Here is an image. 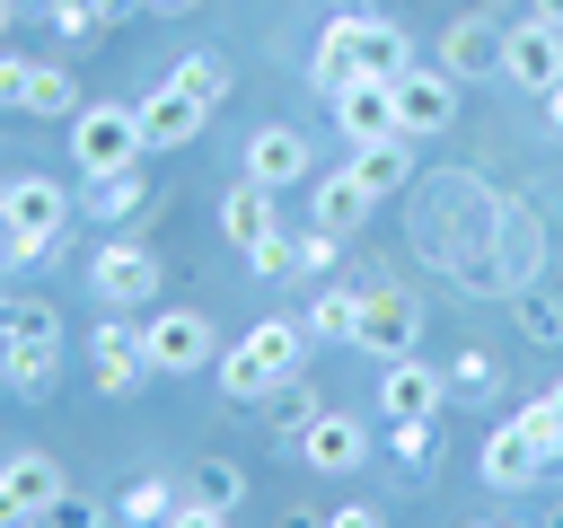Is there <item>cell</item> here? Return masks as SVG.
Masks as SVG:
<instances>
[{
	"label": "cell",
	"instance_id": "obj_1",
	"mask_svg": "<svg viewBox=\"0 0 563 528\" xmlns=\"http://www.w3.org/2000/svg\"><path fill=\"white\" fill-rule=\"evenodd\" d=\"M0 220H9V273H35L62 255V229H70V194L53 176H9L0 185Z\"/></svg>",
	"mask_w": 563,
	"mask_h": 528
},
{
	"label": "cell",
	"instance_id": "obj_2",
	"mask_svg": "<svg viewBox=\"0 0 563 528\" xmlns=\"http://www.w3.org/2000/svg\"><path fill=\"white\" fill-rule=\"evenodd\" d=\"M70 158H79V176L141 167V158H150V141H141V106H79V114H70Z\"/></svg>",
	"mask_w": 563,
	"mask_h": 528
},
{
	"label": "cell",
	"instance_id": "obj_3",
	"mask_svg": "<svg viewBox=\"0 0 563 528\" xmlns=\"http://www.w3.org/2000/svg\"><path fill=\"white\" fill-rule=\"evenodd\" d=\"M141 352H150V378H185V370L220 361V334L202 308H158V317H141Z\"/></svg>",
	"mask_w": 563,
	"mask_h": 528
},
{
	"label": "cell",
	"instance_id": "obj_4",
	"mask_svg": "<svg viewBox=\"0 0 563 528\" xmlns=\"http://www.w3.org/2000/svg\"><path fill=\"white\" fill-rule=\"evenodd\" d=\"M457 88H466V79H449L440 62H413V70H396V79H387V97H396V132H405V141H431V132H449V123H457Z\"/></svg>",
	"mask_w": 563,
	"mask_h": 528
},
{
	"label": "cell",
	"instance_id": "obj_5",
	"mask_svg": "<svg viewBox=\"0 0 563 528\" xmlns=\"http://www.w3.org/2000/svg\"><path fill=\"white\" fill-rule=\"evenodd\" d=\"M88 290H97L106 308H141V299H158V255H150L141 238H106V246L88 255Z\"/></svg>",
	"mask_w": 563,
	"mask_h": 528
},
{
	"label": "cell",
	"instance_id": "obj_6",
	"mask_svg": "<svg viewBox=\"0 0 563 528\" xmlns=\"http://www.w3.org/2000/svg\"><path fill=\"white\" fill-rule=\"evenodd\" d=\"M440 405H449V370H431L422 352H396L378 370V414L387 422H440Z\"/></svg>",
	"mask_w": 563,
	"mask_h": 528
},
{
	"label": "cell",
	"instance_id": "obj_7",
	"mask_svg": "<svg viewBox=\"0 0 563 528\" xmlns=\"http://www.w3.org/2000/svg\"><path fill=\"white\" fill-rule=\"evenodd\" d=\"M88 378H97L106 396H132V387L150 378V352H141V326H132L123 308H106V317H97V334H88Z\"/></svg>",
	"mask_w": 563,
	"mask_h": 528
},
{
	"label": "cell",
	"instance_id": "obj_8",
	"mask_svg": "<svg viewBox=\"0 0 563 528\" xmlns=\"http://www.w3.org/2000/svg\"><path fill=\"white\" fill-rule=\"evenodd\" d=\"M62 502V466L44 449H18L0 466V528H44V510Z\"/></svg>",
	"mask_w": 563,
	"mask_h": 528
},
{
	"label": "cell",
	"instance_id": "obj_9",
	"mask_svg": "<svg viewBox=\"0 0 563 528\" xmlns=\"http://www.w3.org/2000/svg\"><path fill=\"white\" fill-rule=\"evenodd\" d=\"M501 79L545 97V88L563 79V26H545V18H519V26H501Z\"/></svg>",
	"mask_w": 563,
	"mask_h": 528
},
{
	"label": "cell",
	"instance_id": "obj_10",
	"mask_svg": "<svg viewBox=\"0 0 563 528\" xmlns=\"http://www.w3.org/2000/svg\"><path fill=\"white\" fill-rule=\"evenodd\" d=\"M361 352H378V361H396V352H413L422 343V299H405V290H361V334H352Z\"/></svg>",
	"mask_w": 563,
	"mask_h": 528
},
{
	"label": "cell",
	"instance_id": "obj_11",
	"mask_svg": "<svg viewBox=\"0 0 563 528\" xmlns=\"http://www.w3.org/2000/svg\"><path fill=\"white\" fill-rule=\"evenodd\" d=\"M290 449H299V466H317V475H352L361 458H369V431L352 422V414H308V431H290Z\"/></svg>",
	"mask_w": 563,
	"mask_h": 528
},
{
	"label": "cell",
	"instance_id": "obj_12",
	"mask_svg": "<svg viewBox=\"0 0 563 528\" xmlns=\"http://www.w3.org/2000/svg\"><path fill=\"white\" fill-rule=\"evenodd\" d=\"M53 370H62V326L0 334V387L9 396H53Z\"/></svg>",
	"mask_w": 563,
	"mask_h": 528
},
{
	"label": "cell",
	"instance_id": "obj_13",
	"mask_svg": "<svg viewBox=\"0 0 563 528\" xmlns=\"http://www.w3.org/2000/svg\"><path fill=\"white\" fill-rule=\"evenodd\" d=\"M202 114H211V106H202V97H185L176 79L141 88V141H150V150H185V141L202 132Z\"/></svg>",
	"mask_w": 563,
	"mask_h": 528
},
{
	"label": "cell",
	"instance_id": "obj_14",
	"mask_svg": "<svg viewBox=\"0 0 563 528\" xmlns=\"http://www.w3.org/2000/svg\"><path fill=\"white\" fill-rule=\"evenodd\" d=\"M440 70H449V79H493V70H501V26H493V18H449Z\"/></svg>",
	"mask_w": 563,
	"mask_h": 528
},
{
	"label": "cell",
	"instance_id": "obj_15",
	"mask_svg": "<svg viewBox=\"0 0 563 528\" xmlns=\"http://www.w3.org/2000/svg\"><path fill=\"white\" fill-rule=\"evenodd\" d=\"M325 106H334V132H343V141H378V132H396V97H387V79H343Z\"/></svg>",
	"mask_w": 563,
	"mask_h": 528
},
{
	"label": "cell",
	"instance_id": "obj_16",
	"mask_svg": "<svg viewBox=\"0 0 563 528\" xmlns=\"http://www.w3.org/2000/svg\"><path fill=\"white\" fill-rule=\"evenodd\" d=\"M246 176H255V185H273V194H282V185H299V176H308V132L264 123V132L246 141Z\"/></svg>",
	"mask_w": 563,
	"mask_h": 528
},
{
	"label": "cell",
	"instance_id": "obj_17",
	"mask_svg": "<svg viewBox=\"0 0 563 528\" xmlns=\"http://www.w3.org/2000/svg\"><path fill=\"white\" fill-rule=\"evenodd\" d=\"M475 475H484L493 493H528V484L545 475V458H537V449L519 440V422H501V431H493V440L475 449Z\"/></svg>",
	"mask_w": 563,
	"mask_h": 528
},
{
	"label": "cell",
	"instance_id": "obj_18",
	"mask_svg": "<svg viewBox=\"0 0 563 528\" xmlns=\"http://www.w3.org/2000/svg\"><path fill=\"white\" fill-rule=\"evenodd\" d=\"M396 70H413V44L387 18H352V79H396Z\"/></svg>",
	"mask_w": 563,
	"mask_h": 528
},
{
	"label": "cell",
	"instance_id": "obj_19",
	"mask_svg": "<svg viewBox=\"0 0 563 528\" xmlns=\"http://www.w3.org/2000/svg\"><path fill=\"white\" fill-rule=\"evenodd\" d=\"M264 229H282V220H273V185H255V176H238V185L220 194V238H229V246L246 255V246H255Z\"/></svg>",
	"mask_w": 563,
	"mask_h": 528
},
{
	"label": "cell",
	"instance_id": "obj_20",
	"mask_svg": "<svg viewBox=\"0 0 563 528\" xmlns=\"http://www.w3.org/2000/svg\"><path fill=\"white\" fill-rule=\"evenodd\" d=\"M343 167H352V176H361L369 194H396V185L413 176V141H405V132H378V141H352V158H343Z\"/></svg>",
	"mask_w": 563,
	"mask_h": 528
},
{
	"label": "cell",
	"instance_id": "obj_21",
	"mask_svg": "<svg viewBox=\"0 0 563 528\" xmlns=\"http://www.w3.org/2000/svg\"><path fill=\"white\" fill-rule=\"evenodd\" d=\"M79 211H88V220H141V211H150V176H141V167L88 176V185H79Z\"/></svg>",
	"mask_w": 563,
	"mask_h": 528
},
{
	"label": "cell",
	"instance_id": "obj_22",
	"mask_svg": "<svg viewBox=\"0 0 563 528\" xmlns=\"http://www.w3.org/2000/svg\"><path fill=\"white\" fill-rule=\"evenodd\" d=\"M369 202H378V194H369V185H361L352 167H334V176H317V229H334V238H352V229L369 220Z\"/></svg>",
	"mask_w": 563,
	"mask_h": 528
},
{
	"label": "cell",
	"instance_id": "obj_23",
	"mask_svg": "<svg viewBox=\"0 0 563 528\" xmlns=\"http://www.w3.org/2000/svg\"><path fill=\"white\" fill-rule=\"evenodd\" d=\"M211 378H220V396H238V405H264V396L282 387V370H264L246 334H238V343H220V361H211Z\"/></svg>",
	"mask_w": 563,
	"mask_h": 528
},
{
	"label": "cell",
	"instance_id": "obj_24",
	"mask_svg": "<svg viewBox=\"0 0 563 528\" xmlns=\"http://www.w3.org/2000/svg\"><path fill=\"white\" fill-rule=\"evenodd\" d=\"M299 326H308V343H352V334H361V290H352V282H325Z\"/></svg>",
	"mask_w": 563,
	"mask_h": 528
},
{
	"label": "cell",
	"instance_id": "obj_25",
	"mask_svg": "<svg viewBox=\"0 0 563 528\" xmlns=\"http://www.w3.org/2000/svg\"><path fill=\"white\" fill-rule=\"evenodd\" d=\"M246 343H255V361H264V370H282V378L308 361V326H299V317H255V326H246Z\"/></svg>",
	"mask_w": 563,
	"mask_h": 528
},
{
	"label": "cell",
	"instance_id": "obj_26",
	"mask_svg": "<svg viewBox=\"0 0 563 528\" xmlns=\"http://www.w3.org/2000/svg\"><path fill=\"white\" fill-rule=\"evenodd\" d=\"M185 493L167 484V475H132L123 493H114V519H132V528H167V510H176Z\"/></svg>",
	"mask_w": 563,
	"mask_h": 528
},
{
	"label": "cell",
	"instance_id": "obj_27",
	"mask_svg": "<svg viewBox=\"0 0 563 528\" xmlns=\"http://www.w3.org/2000/svg\"><path fill=\"white\" fill-rule=\"evenodd\" d=\"M26 114H53V123H70V114H79L70 62H35V70H26Z\"/></svg>",
	"mask_w": 563,
	"mask_h": 528
},
{
	"label": "cell",
	"instance_id": "obj_28",
	"mask_svg": "<svg viewBox=\"0 0 563 528\" xmlns=\"http://www.w3.org/2000/svg\"><path fill=\"white\" fill-rule=\"evenodd\" d=\"M114 9H123V0H62V9H44V26L79 53V44H97V35L114 26Z\"/></svg>",
	"mask_w": 563,
	"mask_h": 528
},
{
	"label": "cell",
	"instance_id": "obj_29",
	"mask_svg": "<svg viewBox=\"0 0 563 528\" xmlns=\"http://www.w3.org/2000/svg\"><path fill=\"white\" fill-rule=\"evenodd\" d=\"M308 414H317V387H308V370H290L264 396V422H273V440H290V431H308Z\"/></svg>",
	"mask_w": 563,
	"mask_h": 528
},
{
	"label": "cell",
	"instance_id": "obj_30",
	"mask_svg": "<svg viewBox=\"0 0 563 528\" xmlns=\"http://www.w3.org/2000/svg\"><path fill=\"white\" fill-rule=\"evenodd\" d=\"M449 396L493 405V396H501V361H493V352H457V361H449Z\"/></svg>",
	"mask_w": 563,
	"mask_h": 528
},
{
	"label": "cell",
	"instance_id": "obj_31",
	"mask_svg": "<svg viewBox=\"0 0 563 528\" xmlns=\"http://www.w3.org/2000/svg\"><path fill=\"white\" fill-rule=\"evenodd\" d=\"M510 422H519V440H528V449H537L545 466H563V414H554L545 396H528V405H519Z\"/></svg>",
	"mask_w": 563,
	"mask_h": 528
},
{
	"label": "cell",
	"instance_id": "obj_32",
	"mask_svg": "<svg viewBox=\"0 0 563 528\" xmlns=\"http://www.w3.org/2000/svg\"><path fill=\"white\" fill-rule=\"evenodd\" d=\"M167 79H176L185 97H202V106H220V97H229V62H220V53H185Z\"/></svg>",
	"mask_w": 563,
	"mask_h": 528
},
{
	"label": "cell",
	"instance_id": "obj_33",
	"mask_svg": "<svg viewBox=\"0 0 563 528\" xmlns=\"http://www.w3.org/2000/svg\"><path fill=\"white\" fill-rule=\"evenodd\" d=\"M387 449H396V466L431 475V458H440V431H431V422H396V431H387Z\"/></svg>",
	"mask_w": 563,
	"mask_h": 528
},
{
	"label": "cell",
	"instance_id": "obj_34",
	"mask_svg": "<svg viewBox=\"0 0 563 528\" xmlns=\"http://www.w3.org/2000/svg\"><path fill=\"white\" fill-rule=\"evenodd\" d=\"M246 264H255L264 282H282V273H299V238H282V229H264V238L246 246Z\"/></svg>",
	"mask_w": 563,
	"mask_h": 528
},
{
	"label": "cell",
	"instance_id": "obj_35",
	"mask_svg": "<svg viewBox=\"0 0 563 528\" xmlns=\"http://www.w3.org/2000/svg\"><path fill=\"white\" fill-rule=\"evenodd\" d=\"M194 493H202V502H220V510H229V502H238V493H246V466H229V458H202V475H194Z\"/></svg>",
	"mask_w": 563,
	"mask_h": 528
},
{
	"label": "cell",
	"instance_id": "obj_36",
	"mask_svg": "<svg viewBox=\"0 0 563 528\" xmlns=\"http://www.w3.org/2000/svg\"><path fill=\"white\" fill-rule=\"evenodd\" d=\"M519 326H528L537 343H563V308H554V290H528V299H519Z\"/></svg>",
	"mask_w": 563,
	"mask_h": 528
},
{
	"label": "cell",
	"instance_id": "obj_37",
	"mask_svg": "<svg viewBox=\"0 0 563 528\" xmlns=\"http://www.w3.org/2000/svg\"><path fill=\"white\" fill-rule=\"evenodd\" d=\"M167 528H229V510H220V502H202V493H185V502L167 510Z\"/></svg>",
	"mask_w": 563,
	"mask_h": 528
},
{
	"label": "cell",
	"instance_id": "obj_38",
	"mask_svg": "<svg viewBox=\"0 0 563 528\" xmlns=\"http://www.w3.org/2000/svg\"><path fill=\"white\" fill-rule=\"evenodd\" d=\"M26 70H35V62L0 44V106H26Z\"/></svg>",
	"mask_w": 563,
	"mask_h": 528
},
{
	"label": "cell",
	"instance_id": "obj_39",
	"mask_svg": "<svg viewBox=\"0 0 563 528\" xmlns=\"http://www.w3.org/2000/svg\"><path fill=\"white\" fill-rule=\"evenodd\" d=\"M334 246H343L334 229H308V238H299V273H325V264H334Z\"/></svg>",
	"mask_w": 563,
	"mask_h": 528
},
{
	"label": "cell",
	"instance_id": "obj_40",
	"mask_svg": "<svg viewBox=\"0 0 563 528\" xmlns=\"http://www.w3.org/2000/svg\"><path fill=\"white\" fill-rule=\"evenodd\" d=\"M44 528H97V502H79V493H62V502L44 510Z\"/></svg>",
	"mask_w": 563,
	"mask_h": 528
},
{
	"label": "cell",
	"instance_id": "obj_41",
	"mask_svg": "<svg viewBox=\"0 0 563 528\" xmlns=\"http://www.w3.org/2000/svg\"><path fill=\"white\" fill-rule=\"evenodd\" d=\"M325 528H387V510H369V502H343V510H325Z\"/></svg>",
	"mask_w": 563,
	"mask_h": 528
},
{
	"label": "cell",
	"instance_id": "obj_42",
	"mask_svg": "<svg viewBox=\"0 0 563 528\" xmlns=\"http://www.w3.org/2000/svg\"><path fill=\"white\" fill-rule=\"evenodd\" d=\"M537 106H545V123H554V132H563V79H554V88H545V97H537Z\"/></svg>",
	"mask_w": 563,
	"mask_h": 528
},
{
	"label": "cell",
	"instance_id": "obj_43",
	"mask_svg": "<svg viewBox=\"0 0 563 528\" xmlns=\"http://www.w3.org/2000/svg\"><path fill=\"white\" fill-rule=\"evenodd\" d=\"M282 528H325V510H282Z\"/></svg>",
	"mask_w": 563,
	"mask_h": 528
},
{
	"label": "cell",
	"instance_id": "obj_44",
	"mask_svg": "<svg viewBox=\"0 0 563 528\" xmlns=\"http://www.w3.org/2000/svg\"><path fill=\"white\" fill-rule=\"evenodd\" d=\"M9 26H18V0H0V44H9Z\"/></svg>",
	"mask_w": 563,
	"mask_h": 528
},
{
	"label": "cell",
	"instance_id": "obj_45",
	"mask_svg": "<svg viewBox=\"0 0 563 528\" xmlns=\"http://www.w3.org/2000/svg\"><path fill=\"white\" fill-rule=\"evenodd\" d=\"M537 18H545V26H563V0H537Z\"/></svg>",
	"mask_w": 563,
	"mask_h": 528
},
{
	"label": "cell",
	"instance_id": "obj_46",
	"mask_svg": "<svg viewBox=\"0 0 563 528\" xmlns=\"http://www.w3.org/2000/svg\"><path fill=\"white\" fill-rule=\"evenodd\" d=\"M537 528H563V502H554V510H545V519H537Z\"/></svg>",
	"mask_w": 563,
	"mask_h": 528
},
{
	"label": "cell",
	"instance_id": "obj_47",
	"mask_svg": "<svg viewBox=\"0 0 563 528\" xmlns=\"http://www.w3.org/2000/svg\"><path fill=\"white\" fill-rule=\"evenodd\" d=\"M545 405H554V414H563V378H554V387H545Z\"/></svg>",
	"mask_w": 563,
	"mask_h": 528
},
{
	"label": "cell",
	"instance_id": "obj_48",
	"mask_svg": "<svg viewBox=\"0 0 563 528\" xmlns=\"http://www.w3.org/2000/svg\"><path fill=\"white\" fill-rule=\"evenodd\" d=\"M475 528H510V519H475Z\"/></svg>",
	"mask_w": 563,
	"mask_h": 528
},
{
	"label": "cell",
	"instance_id": "obj_49",
	"mask_svg": "<svg viewBox=\"0 0 563 528\" xmlns=\"http://www.w3.org/2000/svg\"><path fill=\"white\" fill-rule=\"evenodd\" d=\"M150 9H185V0H150Z\"/></svg>",
	"mask_w": 563,
	"mask_h": 528
},
{
	"label": "cell",
	"instance_id": "obj_50",
	"mask_svg": "<svg viewBox=\"0 0 563 528\" xmlns=\"http://www.w3.org/2000/svg\"><path fill=\"white\" fill-rule=\"evenodd\" d=\"M35 9H62V0H35Z\"/></svg>",
	"mask_w": 563,
	"mask_h": 528
}]
</instances>
